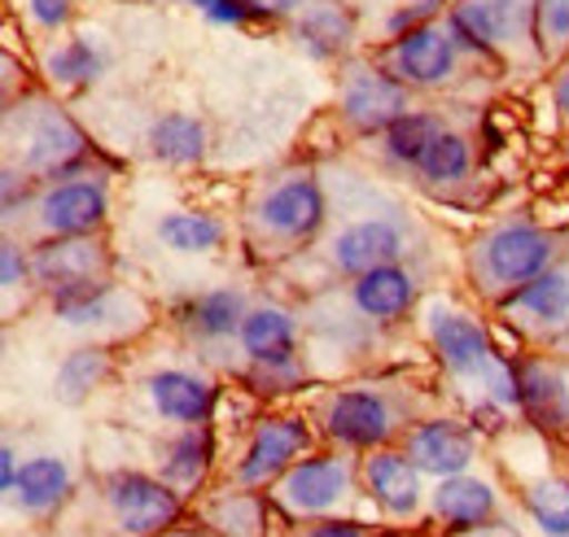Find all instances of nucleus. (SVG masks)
<instances>
[{"instance_id":"f257e3e1","label":"nucleus","mask_w":569,"mask_h":537,"mask_svg":"<svg viewBox=\"0 0 569 537\" xmlns=\"http://www.w3.org/2000/svg\"><path fill=\"white\" fill-rule=\"evenodd\" d=\"M9 140V166H22L27 175L44 180H71L88 158V140L71 119L49 101H22L4 114Z\"/></svg>"},{"instance_id":"f03ea898","label":"nucleus","mask_w":569,"mask_h":537,"mask_svg":"<svg viewBox=\"0 0 569 537\" xmlns=\"http://www.w3.org/2000/svg\"><path fill=\"white\" fill-rule=\"evenodd\" d=\"M429 341L442 358V367L460 381H478L496 403L512 406L521 403V385H517V367H508L491 349V341L482 333L478 320H469L465 311H456L451 302H433L426 311Z\"/></svg>"},{"instance_id":"7ed1b4c3","label":"nucleus","mask_w":569,"mask_h":537,"mask_svg":"<svg viewBox=\"0 0 569 537\" xmlns=\"http://www.w3.org/2000/svg\"><path fill=\"white\" fill-rule=\"evenodd\" d=\"M469 263H473V280L482 284V293L503 302L512 288L530 284L535 275H543L557 263V241H552V232H543L526 219L499 223L487 236H478Z\"/></svg>"},{"instance_id":"20e7f679","label":"nucleus","mask_w":569,"mask_h":537,"mask_svg":"<svg viewBox=\"0 0 569 537\" xmlns=\"http://www.w3.org/2000/svg\"><path fill=\"white\" fill-rule=\"evenodd\" d=\"M460 49L473 53H517L535 40V0H456L447 13Z\"/></svg>"},{"instance_id":"39448f33","label":"nucleus","mask_w":569,"mask_h":537,"mask_svg":"<svg viewBox=\"0 0 569 537\" xmlns=\"http://www.w3.org/2000/svg\"><path fill=\"white\" fill-rule=\"evenodd\" d=\"M106 507L123 537H158L180 520L176 485L144 472H114L106 480Z\"/></svg>"},{"instance_id":"423d86ee","label":"nucleus","mask_w":569,"mask_h":537,"mask_svg":"<svg viewBox=\"0 0 569 537\" xmlns=\"http://www.w3.org/2000/svg\"><path fill=\"white\" fill-rule=\"evenodd\" d=\"M259 227L277 236L281 245H302L325 227V189L311 171H293L281 184H272L259 202Z\"/></svg>"},{"instance_id":"0eeeda50","label":"nucleus","mask_w":569,"mask_h":537,"mask_svg":"<svg viewBox=\"0 0 569 537\" xmlns=\"http://www.w3.org/2000/svg\"><path fill=\"white\" fill-rule=\"evenodd\" d=\"M338 105H342V119L356 128V132H390L412 105H408V83L395 79L386 67H351L342 79V92H338Z\"/></svg>"},{"instance_id":"6e6552de","label":"nucleus","mask_w":569,"mask_h":537,"mask_svg":"<svg viewBox=\"0 0 569 537\" xmlns=\"http://www.w3.org/2000/svg\"><path fill=\"white\" fill-rule=\"evenodd\" d=\"M460 67V40L447 22H426L408 36H395L386 49V70L408 88H442Z\"/></svg>"},{"instance_id":"1a4fd4ad","label":"nucleus","mask_w":569,"mask_h":537,"mask_svg":"<svg viewBox=\"0 0 569 537\" xmlns=\"http://www.w3.org/2000/svg\"><path fill=\"white\" fill-rule=\"evenodd\" d=\"M110 214V193L101 175H71V180H53L40 202L36 219L44 227V236H92Z\"/></svg>"},{"instance_id":"9d476101","label":"nucleus","mask_w":569,"mask_h":537,"mask_svg":"<svg viewBox=\"0 0 569 537\" xmlns=\"http://www.w3.org/2000/svg\"><path fill=\"white\" fill-rule=\"evenodd\" d=\"M395 406L377 389H342L325 403V433L351 450H381L395 437Z\"/></svg>"},{"instance_id":"9b49d317","label":"nucleus","mask_w":569,"mask_h":537,"mask_svg":"<svg viewBox=\"0 0 569 537\" xmlns=\"http://www.w3.org/2000/svg\"><path fill=\"white\" fill-rule=\"evenodd\" d=\"M408 254V232L403 223L386 219V214H372V219H356L351 227H342L329 245V259L342 275L359 280L363 271L390 267Z\"/></svg>"},{"instance_id":"f8f14e48","label":"nucleus","mask_w":569,"mask_h":537,"mask_svg":"<svg viewBox=\"0 0 569 537\" xmlns=\"http://www.w3.org/2000/svg\"><path fill=\"white\" fill-rule=\"evenodd\" d=\"M347 485H351V464L347 459L311 455L277 480V498L293 516H325L329 507H338L347 498Z\"/></svg>"},{"instance_id":"ddd939ff","label":"nucleus","mask_w":569,"mask_h":537,"mask_svg":"<svg viewBox=\"0 0 569 537\" xmlns=\"http://www.w3.org/2000/svg\"><path fill=\"white\" fill-rule=\"evenodd\" d=\"M311 433L302 419L281 415V419H263L237 464V485L241 489H254V485H268V480H281L284 472L293 468V459L307 450Z\"/></svg>"},{"instance_id":"4468645a","label":"nucleus","mask_w":569,"mask_h":537,"mask_svg":"<svg viewBox=\"0 0 569 537\" xmlns=\"http://www.w3.org/2000/svg\"><path fill=\"white\" fill-rule=\"evenodd\" d=\"M36 280L44 284V293H67V288H79V284H92V280H106L110 271V254L101 241L92 236H49L36 259Z\"/></svg>"},{"instance_id":"2eb2a0df","label":"nucleus","mask_w":569,"mask_h":537,"mask_svg":"<svg viewBox=\"0 0 569 537\" xmlns=\"http://www.w3.org/2000/svg\"><path fill=\"white\" fill-rule=\"evenodd\" d=\"M499 311L512 315V324H521L526 333H561L569 324V271L548 267L530 284L512 288Z\"/></svg>"},{"instance_id":"dca6fc26","label":"nucleus","mask_w":569,"mask_h":537,"mask_svg":"<svg viewBox=\"0 0 569 537\" xmlns=\"http://www.w3.org/2000/svg\"><path fill=\"white\" fill-rule=\"evenodd\" d=\"M408 459L429 476H460L473 464V433L456 419H426L408 433Z\"/></svg>"},{"instance_id":"f3484780","label":"nucleus","mask_w":569,"mask_h":537,"mask_svg":"<svg viewBox=\"0 0 569 537\" xmlns=\"http://www.w3.org/2000/svg\"><path fill=\"white\" fill-rule=\"evenodd\" d=\"M149 403L162 419L171 424H207L214 406V385L198 372H184V367H162L149 376Z\"/></svg>"},{"instance_id":"a211bd4d","label":"nucleus","mask_w":569,"mask_h":537,"mask_svg":"<svg viewBox=\"0 0 569 537\" xmlns=\"http://www.w3.org/2000/svg\"><path fill=\"white\" fill-rule=\"evenodd\" d=\"M368 494L390 511V516H412L421 507V468L408 459V450H368L363 459Z\"/></svg>"},{"instance_id":"6ab92c4d","label":"nucleus","mask_w":569,"mask_h":537,"mask_svg":"<svg viewBox=\"0 0 569 537\" xmlns=\"http://www.w3.org/2000/svg\"><path fill=\"white\" fill-rule=\"evenodd\" d=\"M351 302L363 320L372 324H395L412 311L417 302V275L399 263L390 267H377V271H363L356 284H351Z\"/></svg>"},{"instance_id":"aec40b11","label":"nucleus","mask_w":569,"mask_h":537,"mask_svg":"<svg viewBox=\"0 0 569 537\" xmlns=\"http://www.w3.org/2000/svg\"><path fill=\"white\" fill-rule=\"evenodd\" d=\"M521 406L539 428H569V376L552 363H521L517 367Z\"/></svg>"},{"instance_id":"412c9836","label":"nucleus","mask_w":569,"mask_h":537,"mask_svg":"<svg viewBox=\"0 0 569 537\" xmlns=\"http://www.w3.org/2000/svg\"><path fill=\"white\" fill-rule=\"evenodd\" d=\"M429 507H433V516H438L442 525H451V529L487 525V520L496 516V489H491L487 480L469 476V472L442 476L438 489H433V498H429Z\"/></svg>"},{"instance_id":"4be33fe9","label":"nucleus","mask_w":569,"mask_h":537,"mask_svg":"<svg viewBox=\"0 0 569 537\" xmlns=\"http://www.w3.org/2000/svg\"><path fill=\"white\" fill-rule=\"evenodd\" d=\"M293 36H298V49H307L311 58L325 62V58H338L356 40V18L338 0H311V4H302Z\"/></svg>"},{"instance_id":"5701e85b","label":"nucleus","mask_w":569,"mask_h":537,"mask_svg":"<svg viewBox=\"0 0 569 537\" xmlns=\"http://www.w3.org/2000/svg\"><path fill=\"white\" fill-rule=\"evenodd\" d=\"M246 315H250V306H246V297H241L237 288L198 293V297H189V302L176 311V320L184 324V333H193L198 341L237 336L241 333V324H246Z\"/></svg>"},{"instance_id":"b1692460","label":"nucleus","mask_w":569,"mask_h":537,"mask_svg":"<svg viewBox=\"0 0 569 537\" xmlns=\"http://www.w3.org/2000/svg\"><path fill=\"white\" fill-rule=\"evenodd\" d=\"M237 341H241L250 363H289L293 349H298V328L281 306H254L246 315Z\"/></svg>"},{"instance_id":"393cba45","label":"nucleus","mask_w":569,"mask_h":537,"mask_svg":"<svg viewBox=\"0 0 569 537\" xmlns=\"http://www.w3.org/2000/svg\"><path fill=\"white\" fill-rule=\"evenodd\" d=\"M67 489H71V468L62 459H53V455H40V459H27L18 468V480H13L9 498L27 516H44V511H53L67 498Z\"/></svg>"},{"instance_id":"a878e982","label":"nucleus","mask_w":569,"mask_h":537,"mask_svg":"<svg viewBox=\"0 0 569 537\" xmlns=\"http://www.w3.org/2000/svg\"><path fill=\"white\" fill-rule=\"evenodd\" d=\"M144 144L167 166H193L207 153V123L193 119V114H184V110H171V114H162V119L149 123Z\"/></svg>"},{"instance_id":"bb28decb","label":"nucleus","mask_w":569,"mask_h":537,"mask_svg":"<svg viewBox=\"0 0 569 537\" xmlns=\"http://www.w3.org/2000/svg\"><path fill=\"white\" fill-rule=\"evenodd\" d=\"M53 315L67 320L71 328H101L110 320H119L123 311V297L106 284V280H92V284H79V288H67V293H53Z\"/></svg>"},{"instance_id":"cd10ccee","label":"nucleus","mask_w":569,"mask_h":537,"mask_svg":"<svg viewBox=\"0 0 569 537\" xmlns=\"http://www.w3.org/2000/svg\"><path fill=\"white\" fill-rule=\"evenodd\" d=\"M106 70V53L88 40V36H74V40H62L44 53V74L58 83V88H88L97 83Z\"/></svg>"},{"instance_id":"c85d7f7f","label":"nucleus","mask_w":569,"mask_h":537,"mask_svg":"<svg viewBox=\"0 0 569 537\" xmlns=\"http://www.w3.org/2000/svg\"><path fill=\"white\" fill-rule=\"evenodd\" d=\"M158 241L176 254H211L223 241V223L198 210H171L158 219Z\"/></svg>"},{"instance_id":"c756f323","label":"nucleus","mask_w":569,"mask_h":537,"mask_svg":"<svg viewBox=\"0 0 569 537\" xmlns=\"http://www.w3.org/2000/svg\"><path fill=\"white\" fill-rule=\"evenodd\" d=\"M417 171H421V180H426V184H433V189L460 184V180L473 171V144H469V135L442 128V132H438V140L426 149V158L417 162Z\"/></svg>"},{"instance_id":"7c9ffc66","label":"nucleus","mask_w":569,"mask_h":537,"mask_svg":"<svg viewBox=\"0 0 569 537\" xmlns=\"http://www.w3.org/2000/svg\"><path fill=\"white\" fill-rule=\"evenodd\" d=\"M110 376V354H106V345H88V349H74L62 358V367H58V381H53V394H58V403L67 406H79L101 381Z\"/></svg>"},{"instance_id":"2f4dec72","label":"nucleus","mask_w":569,"mask_h":537,"mask_svg":"<svg viewBox=\"0 0 569 537\" xmlns=\"http://www.w3.org/2000/svg\"><path fill=\"white\" fill-rule=\"evenodd\" d=\"M207 468H211V433H207L202 424L184 428V433L162 450V480H171V485H180V489L198 485V480L207 476Z\"/></svg>"},{"instance_id":"473e14b6","label":"nucleus","mask_w":569,"mask_h":537,"mask_svg":"<svg viewBox=\"0 0 569 537\" xmlns=\"http://www.w3.org/2000/svg\"><path fill=\"white\" fill-rule=\"evenodd\" d=\"M442 132V119H433V114H417V110H408L390 132L386 135V162H395V166H412L417 171V162L426 158V149L438 140Z\"/></svg>"},{"instance_id":"72a5a7b5","label":"nucleus","mask_w":569,"mask_h":537,"mask_svg":"<svg viewBox=\"0 0 569 537\" xmlns=\"http://www.w3.org/2000/svg\"><path fill=\"white\" fill-rule=\"evenodd\" d=\"M526 511L543 537H569V480L552 476L526 489Z\"/></svg>"},{"instance_id":"f704fd0d","label":"nucleus","mask_w":569,"mask_h":537,"mask_svg":"<svg viewBox=\"0 0 569 537\" xmlns=\"http://www.w3.org/2000/svg\"><path fill=\"white\" fill-rule=\"evenodd\" d=\"M535 49L539 58L569 53V0H535Z\"/></svg>"},{"instance_id":"c9c22d12","label":"nucleus","mask_w":569,"mask_h":537,"mask_svg":"<svg viewBox=\"0 0 569 537\" xmlns=\"http://www.w3.org/2000/svg\"><path fill=\"white\" fill-rule=\"evenodd\" d=\"M250 381H254L263 394H289V389L302 381V367H298V358H289V363H254Z\"/></svg>"},{"instance_id":"e433bc0d","label":"nucleus","mask_w":569,"mask_h":537,"mask_svg":"<svg viewBox=\"0 0 569 537\" xmlns=\"http://www.w3.org/2000/svg\"><path fill=\"white\" fill-rule=\"evenodd\" d=\"M438 4H442V0H417V4H403V9H395V13L386 18V31H390V40H395V36H408V31L426 27V22H438Z\"/></svg>"},{"instance_id":"4c0bfd02","label":"nucleus","mask_w":569,"mask_h":537,"mask_svg":"<svg viewBox=\"0 0 569 537\" xmlns=\"http://www.w3.org/2000/svg\"><path fill=\"white\" fill-rule=\"evenodd\" d=\"M184 4H193L202 18H211L219 27H241L246 18H254V13L246 9V0H184Z\"/></svg>"},{"instance_id":"58836bf2","label":"nucleus","mask_w":569,"mask_h":537,"mask_svg":"<svg viewBox=\"0 0 569 537\" xmlns=\"http://www.w3.org/2000/svg\"><path fill=\"white\" fill-rule=\"evenodd\" d=\"M27 275H36V267L22 259V250L13 241H4V250H0V284H4V293H13Z\"/></svg>"},{"instance_id":"ea45409f","label":"nucleus","mask_w":569,"mask_h":537,"mask_svg":"<svg viewBox=\"0 0 569 537\" xmlns=\"http://www.w3.org/2000/svg\"><path fill=\"white\" fill-rule=\"evenodd\" d=\"M27 13H31L36 27L58 31V27L71 22V0H27Z\"/></svg>"},{"instance_id":"a19ab883","label":"nucleus","mask_w":569,"mask_h":537,"mask_svg":"<svg viewBox=\"0 0 569 537\" xmlns=\"http://www.w3.org/2000/svg\"><path fill=\"white\" fill-rule=\"evenodd\" d=\"M307 0H246V9L254 18H284V13H298Z\"/></svg>"},{"instance_id":"79ce46f5","label":"nucleus","mask_w":569,"mask_h":537,"mask_svg":"<svg viewBox=\"0 0 569 537\" xmlns=\"http://www.w3.org/2000/svg\"><path fill=\"white\" fill-rule=\"evenodd\" d=\"M451 537H517V529H508V525H496V520H487V525H469V529H456Z\"/></svg>"},{"instance_id":"37998d69","label":"nucleus","mask_w":569,"mask_h":537,"mask_svg":"<svg viewBox=\"0 0 569 537\" xmlns=\"http://www.w3.org/2000/svg\"><path fill=\"white\" fill-rule=\"evenodd\" d=\"M13 480H18V450L4 446V450H0V485H4V494L13 489Z\"/></svg>"},{"instance_id":"c03bdc74","label":"nucleus","mask_w":569,"mask_h":537,"mask_svg":"<svg viewBox=\"0 0 569 537\" xmlns=\"http://www.w3.org/2000/svg\"><path fill=\"white\" fill-rule=\"evenodd\" d=\"M307 537H363V529H359V525H347V520H329V525L311 529Z\"/></svg>"},{"instance_id":"a18cd8bd","label":"nucleus","mask_w":569,"mask_h":537,"mask_svg":"<svg viewBox=\"0 0 569 537\" xmlns=\"http://www.w3.org/2000/svg\"><path fill=\"white\" fill-rule=\"evenodd\" d=\"M552 101H557V110L569 119V62L561 67V74H557V83H552Z\"/></svg>"},{"instance_id":"49530a36","label":"nucleus","mask_w":569,"mask_h":537,"mask_svg":"<svg viewBox=\"0 0 569 537\" xmlns=\"http://www.w3.org/2000/svg\"><path fill=\"white\" fill-rule=\"evenodd\" d=\"M162 537H202V534H184V529H167Z\"/></svg>"},{"instance_id":"de8ad7c7","label":"nucleus","mask_w":569,"mask_h":537,"mask_svg":"<svg viewBox=\"0 0 569 537\" xmlns=\"http://www.w3.org/2000/svg\"><path fill=\"white\" fill-rule=\"evenodd\" d=\"M566 153H569V140H566Z\"/></svg>"}]
</instances>
